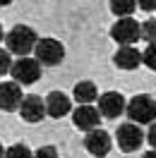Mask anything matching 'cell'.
<instances>
[{
	"label": "cell",
	"instance_id": "10",
	"mask_svg": "<svg viewBox=\"0 0 156 158\" xmlns=\"http://www.w3.org/2000/svg\"><path fill=\"white\" fill-rule=\"evenodd\" d=\"M72 122L77 129H84V132H91V129H98V122H101V113L91 106H79L75 113H72Z\"/></svg>",
	"mask_w": 156,
	"mask_h": 158
},
{
	"label": "cell",
	"instance_id": "14",
	"mask_svg": "<svg viewBox=\"0 0 156 158\" xmlns=\"http://www.w3.org/2000/svg\"><path fill=\"white\" fill-rule=\"evenodd\" d=\"M96 94L98 89L94 81H77V86H75V98L82 106H91V101H96Z\"/></svg>",
	"mask_w": 156,
	"mask_h": 158
},
{
	"label": "cell",
	"instance_id": "5",
	"mask_svg": "<svg viewBox=\"0 0 156 158\" xmlns=\"http://www.w3.org/2000/svg\"><path fill=\"white\" fill-rule=\"evenodd\" d=\"M110 36H113V41L120 43V48H123V46H135L137 41L142 39V36H139V24H137L132 17L118 19L115 24H113V29H110Z\"/></svg>",
	"mask_w": 156,
	"mask_h": 158
},
{
	"label": "cell",
	"instance_id": "3",
	"mask_svg": "<svg viewBox=\"0 0 156 158\" xmlns=\"http://www.w3.org/2000/svg\"><path fill=\"white\" fill-rule=\"evenodd\" d=\"M34 55H36V62L39 65H60L63 58H65V48H63V43L55 39H39L36 41V46H34Z\"/></svg>",
	"mask_w": 156,
	"mask_h": 158
},
{
	"label": "cell",
	"instance_id": "7",
	"mask_svg": "<svg viewBox=\"0 0 156 158\" xmlns=\"http://www.w3.org/2000/svg\"><path fill=\"white\" fill-rule=\"evenodd\" d=\"M127 108V101L123 94L118 91H110V94H101L98 98V113L101 118H108V120H115L118 115H123Z\"/></svg>",
	"mask_w": 156,
	"mask_h": 158
},
{
	"label": "cell",
	"instance_id": "11",
	"mask_svg": "<svg viewBox=\"0 0 156 158\" xmlns=\"http://www.w3.org/2000/svg\"><path fill=\"white\" fill-rule=\"evenodd\" d=\"M22 89L15 81H2L0 84V110H17L22 106Z\"/></svg>",
	"mask_w": 156,
	"mask_h": 158
},
{
	"label": "cell",
	"instance_id": "15",
	"mask_svg": "<svg viewBox=\"0 0 156 158\" xmlns=\"http://www.w3.org/2000/svg\"><path fill=\"white\" fill-rule=\"evenodd\" d=\"M137 2H132V0H113L110 2V12L113 15H120V19H125V17H130L132 12H135Z\"/></svg>",
	"mask_w": 156,
	"mask_h": 158
},
{
	"label": "cell",
	"instance_id": "24",
	"mask_svg": "<svg viewBox=\"0 0 156 158\" xmlns=\"http://www.w3.org/2000/svg\"><path fill=\"white\" fill-rule=\"evenodd\" d=\"M0 158H5V148H2V144H0Z\"/></svg>",
	"mask_w": 156,
	"mask_h": 158
},
{
	"label": "cell",
	"instance_id": "25",
	"mask_svg": "<svg viewBox=\"0 0 156 158\" xmlns=\"http://www.w3.org/2000/svg\"><path fill=\"white\" fill-rule=\"evenodd\" d=\"M2 39H5V34H2V27H0V41H2Z\"/></svg>",
	"mask_w": 156,
	"mask_h": 158
},
{
	"label": "cell",
	"instance_id": "21",
	"mask_svg": "<svg viewBox=\"0 0 156 158\" xmlns=\"http://www.w3.org/2000/svg\"><path fill=\"white\" fill-rule=\"evenodd\" d=\"M137 7H142V10L151 12V10H156V0H142V2H137Z\"/></svg>",
	"mask_w": 156,
	"mask_h": 158
},
{
	"label": "cell",
	"instance_id": "19",
	"mask_svg": "<svg viewBox=\"0 0 156 158\" xmlns=\"http://www.w3.org/2000/svg\"><path fill=\"white\" fill-rule=\"evenodd\" d=\"M10 67H12V58L7 50H0V77L2 74H10Z\"/></svg>",
	"mask_w": 156,
	"mask_h": 158
},
{
	"label": "cell",
	"instance_id": "4",
	"mask_svg": "<svg viewBox=\"0 0 156 158\" xmlns=\"http://www.w3.org/2000/svg\"><path fill=\"white\" fill-rule=\"evenodd\" d=\"M10 74L15 79V84H34L41 79V65L36 58H17L10 67Z\"/></svg>",
	"mask_w": 156,
	"mask_h": 158
},
{
	"label": "cell",
	"instance_id": "1",
	"mask_svg": "<svg viewBox=\"0 0 156 158\" xmlns=\"http://www.w3.org/2000/svg\"><path fill=\"white\" fill-rule=\"evenodd\" d=\"M36 31L27 27V24H15L10 34H5V43H7V53H17L20 58H27V53L34 50L36 46Z\"/></svg>",
	"mask_w": 156,
	"mask_h": 158
},
{
	"label": "cell",
	"instance_id": "20",
	"mask_svg": "<svg viewBox=\"0 0 156 158\" xmlns=\"http://www.w3.org/2000/svg\"><path fill=\"white\" fill-rule=\"evenodd\" d=\"M34 158H58V151L53 146H43V148H39L36 151V156Z\"/></svg>",
	"mask_w": 156,
	"mask_h": 158
},
{
	"label": "cell",
	"instance_id": "6",
	"mask_svg": "<svg viewBox=\"0 0 156 158\" xmlns=\"http://www.w3.org/2000/svg\"><path fill=\"white\" fill-rule=\"evenodd\" d=\"M115 141L120 151H135V148L142 146V141H144V132L139 129V125H132V122H125V125H120L118 127V134H115Z\"/></svg>",
	"mask_w": 156,
	"mask_h": 158
},
{
	"label": "cell",
	"instance_id": "8",
	"mask_svg": "<svg viewBox=\"0 0 156 158\" xmlns=\"http://www.w3.org/2000/svg\"><path fill=\"white\" fill-rule=\"evenodd\" d=\"M84 146H87V151L91 156L106 158L108 151H110V137H108V132H103V129H91V132H87Z\"/></svg>",
	"mask_w": 156,
	"mask_h": 158
},
{
	"label": "cell",
	"instance_id": "12",
	"mask_svg": "<svg viewBox=\"0 0 156 158\" xmlns=\"http://www.w3.org/2000/svg\"><path fill=\"white\" fill-rule=\"evenodd\" d=\"M46 103V115H50V118H65L70 110H72V106H70V98L65 96V94H60V91H53V94H48V98L43 101Z\"/></svg>",
	"mask_w": 156,
	"mask_h": 158
},
{
	"label": "cell",
	"instance_id": "17",
	"mask_svg": "<svg viewBox=\"0 0 156 158\" xmlns=\"http://www.w3.org/2000/svg\"><path fill=\"white\" fill-rule=\"evenodd\" d=\"M5 158H34V156L24 144H15V146H10L5 151Z\"/></svg>",
	"mask_w": 156,
	"mask_h": 158
},
{
	"label": "cell",
	"instance_id": "22",
	"mask_svg": "<svg viewBox=\"0 0 156 158\" xmlns=\"http://www.w3.org/2000/svg\"><path fill=\"white\" fill-rule=\"evenodd\" d=\"M146 141L151 144V148H156V122L149 127V134H146Z\"/></svg>",
	"mask_w": 156,
	"mask_h": 158
},
{
	"label": "cell",
	"instance_id": "2",
	"mask_svg": "<svg viewBox=\"0 0 156 158\" xmlns=\"http://www.w3.org/2000/svg\"><path fill=\"white\" fill-rule=\"evenodd\" d=\"M127 118L132 125H154L156 122V101L146 94H139V96H132L127 101Z\"/></svg>",
	"mask_w": 156,
	"mask_h": 158
},
{
	"label": "cell",
	"instance_id": "16",
	"mask_svg": "<svg viewBox=\"0 0 156 158\" xmlns=\"http://www.w3.org/2000/svg\"><path fill=\"white\" fill-rule=\"evenodd\" d=\"M139 36L151 46L156 43V19H146L144 24H139Z\"/></svg>",
	"mask_w": 156,
	"mask_h": 158
},
{
	"label": "cell",
	"instance_id": "9",
	"mask_svg": "<svg viewBox=\"0 0 156 158\" xmlns=\"http://www.w3.org/2000/svg\"><path fill=\"white\" fill-rule=\"evenodd\" d=\"M20 113H22V118L27 120V122H41V120L46 118V103H43V98L29 94V96L22 98Z\"/></svg>",
	"mask_w": 156,
	"mask_h": 158
},
{
	"label": "cell",
	"instance_id": "23",
	"mask_svg": "<svg viewBox=\"0 0 156 158\" xmlns=\"http://www.w3.org/2000/svg\"><path fill=\"white\" fill-rule=\"evenodd\" d=\"M142 158H156V148H151V151H146Z\"/></svg>",
	"mask_w": 156,
	"mask_h": 158
},
{
	"label": "cell",
	"instance_id": "13",
	"mask_svg": "<svg viewBox=\"0 0 156 158\" xmlns=\"http://www.w3.org/2000/svg\"><path fill=\"white\" fill-rule=\"evenodd\" d=\"M115 65L120 69H137L142 65V53L135 46H123L115 53Z\"/></svg>",
	"mask_w": 156,
	"mask_h": 158
},
{
	"label": "cell",
	"instance_id": "18",
	"mask_svg": "<svg viewBox=\"0 0 156 158\" xmlns=\"http://www.w3.org/2000/svg\"><path fill=\"white\" fill-rule=\"evenodd\" d=\"M142 62L149 69H156V43L146 46V50H142Z\"/></svg>",
	"mask_w": 156,
	"mask_h": 158
}]
</instances>
